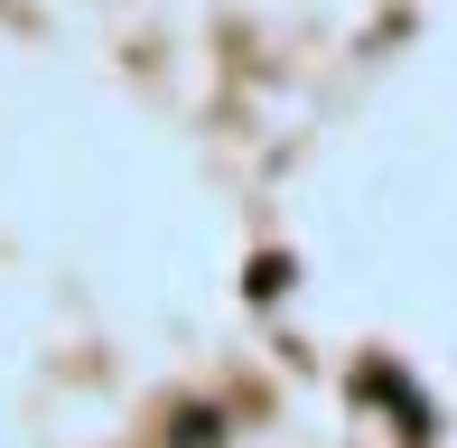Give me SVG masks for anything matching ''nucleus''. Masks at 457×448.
<instances>
[{
    "instance_id": "1",
    "label": "nucleus",
    "mask_w": 457,
    "mask_h": 448,
    "mask_svg": "<svg viewBox=\"0 0 457 448\" xmlns=\"http://www.w3.org/2000/svg\"><path fill=\"white\" fill-rule=\"evenodd\" d=\"M280 290H289V261L262 253V261H253V299H280Z\"/></svg>"
}]
</instances>
